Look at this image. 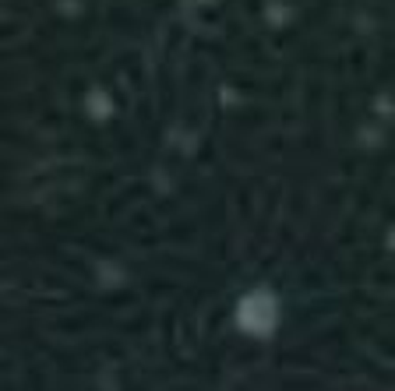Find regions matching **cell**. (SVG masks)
Segmentation results:
<instances>
[{
	"mask_svg": "<svg viewBox=\"0 0 395 391\" xmlns=\"http://www.w3.org/2000/svg\"><path fill=\"white\" fill-rule=\"evenodd\" d=\"M275 318H279V307L272 300V292H265V289L251 292V297L240 304V325L247 332H254V335H268L275 328Z\"/></svg>",
	"mask_w": 395,
	"mask_h": 391,
	"instance_id": "obj_1",
	"label": "cell"
}]
</instances>
